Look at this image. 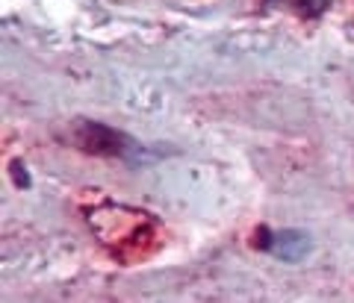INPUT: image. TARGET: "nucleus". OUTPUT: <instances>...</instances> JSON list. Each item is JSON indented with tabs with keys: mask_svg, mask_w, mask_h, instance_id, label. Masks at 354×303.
<instances>
[{
	"mask_svg": "<svg viewBox=\"0 0 354 303\" xmlns=\"http://www.w3.org/2000/svg\"><path fill=\"white\" fill-rule=\"evenodd\" d=\"M74 144L92 156H104V159H118L124 165H145L151 159H157V153L148 150L142 141H136L130 133L109 127L104 121H92V118H77L71 127Z\"/></svg>",
	"mask_w": 354,
	"mask_h": 303,
	"instance_id": "f257e3e1",
	"label": "nucleus"
},
{
	"mask_svg": "<svg viewBox=\"0 0 354 303\" xmlns=\"http://www.w3.org/2000/svg\"><path fill=\"white\" fill-rule=\"evenodd\" d=\"M254 248L274 256L286 265H298L313 253V239L304 230H272V227H257V242Z\"/></svg>",
	"mask_w": 354,
	"mask_h": 303,
	"instance_id": "f03ea898",
	"label": "nucleus"
},
{
	"mask_svg": "<svg viewBox=\"0 0 354 303\" xmlns=\"http://www.w3.org/2000/svg\"><path fill=\"white\" fill-rule=\"evenodd\" d=\"M263 6L274 12H290L301 21H319L330 9V0H263Z\"/></svg>",
	"mask_w": 354,
	"mask_h": 303,
	"instance_id": "7ed1b4c3",
	"label": "nucleus"
},
{
	"mask_svg": "<svg viewBox=\"0 0 354 303\" xmlns=\"http://www.w3.org/2000/svg\"><path fill=\"white\" fill-rule=\"evenodd\" d=\"M9 177L15 179V186L21 188V192H27V188L32 186V179H30L27 168H24V159H18V156H15L12 162H9Z\"/></svg>",
	"mask_w": 354,
	"mask_h": 303,
	"instance_id": "20e7f679",
	"label": "nucleus"
}]
</instances>
